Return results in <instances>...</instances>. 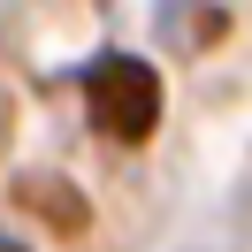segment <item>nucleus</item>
Listing matches in <instances>:
<instances>
[{"instance_id": "nucleus-1", "label": "nucleus", "mask_w": 252, "mask_h": 252, "mask_svg": "<svg viewBox=\"0 0 252 252\" xmlns=\"http://www.w3.org/2000/svg\"><path fill=\"white\" fill-rule=\"evenodd\" d=\"M84 115H92L115 145L153 138V123H160V77H153V62H138V54H123V46L92 54V62H84Z\"/></svg>"}, {"instance_id": "nucleus-2", "label": "nucleus", "mask_w": 252, "mask_h": 252, "mask_svg": "<svg viewBox=\"0 0 252 252\" xmlns=\"http://www.w3.org/2000/svg\"><path fill=\"white\" fill-rule=\"evenodd\" d=\"M0 252H31V245H23V237H8V229H0Z\"/></svg>"}]
</instances>
